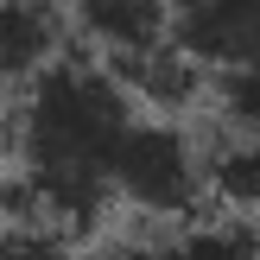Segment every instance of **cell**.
I'll return each instance as SVG.
<instances>
[{
    "mask_svg": "<svg viewBox=\"0 0 260 260\" xmlns=\"http://www.w3.org/2000/svg\"><path fill=\"white\" fill-rule=\"evenodd\" d=\"M140 121L146 108L121 70L83 45L13 89V222L63 241L102 235L114 210V165Z\"/></svg>",
    "mask_w": 260,
    "mask_h": 260,
    "instance_id": "obj_1",
    "label": "cell"
},
{
    "mask_svg": "<svg viewBox=\"0 0 260 260\" xmlns=\"http://www.w3.org/2000/svg\"><path fill=\"white\" fill-rule=\"evenodd\" d=\"M114 203L134 222H197L210 203V165H203V134H190L172 114H146L127 134L121 165H114Z\"/></svg>",
    "mask_w": 260,
    "mask_h": 260,
    "instance_id": "obj_2",
    "label": "cell"
},
{
    "mask_svg": "<svg viewBox=\"0 0 260 260\" xmlns=\"http://www.w3.org/2000/svg\"><path fill=\"white\" fill-rule=\"evenodd\" d=\"M95 260H260V229L241 216L210 222H140L127 235H108Z\"/></svg>",
    "mask_w": 260,
    "mask_h": 260,
    "instance_id": "obj_3",
    "label": "cell"
},
{
    "mask_svg": "<svg viewBox=\"0 0 260 260\" xmlns=\"http://www.w3.org/2000/svg\"><path fill=\"white\" fill-rule=\"evenodd\" d=\"M172 38L210 76L260 63V0H172Z\"/></svg>",
    "mask_w": 260,
    "mask_h": 260,
    "instance_id": "obj_4",
    "label": "cell"
},
{
    "mask_svg": "<svg viewBox=\"0 0 260 260\" xmlns=\"http://www.w3.org/2000/svg\"><path fill=\"white\" fill-rule=\"evenodd\" d=\"M63 51H76V25L63 0H7L0 7V63H7L13 89H25Z\"/></svg>",
    "mask_w": 260,
    "mask_h": 260,
    "instance_id": "obj_5",
    "label": "cell"
},
{
    "mask_svg": "<svg viewBox=\"0 0 260 260\" xmlns=\"http://www.w3.org/2000/svg\"><path fill=\"white\" fill-rule=\"evenodd\" d=\"M114 70H121V83L134 89V102L146 114H172V121H184L197 102H210V70H203L178 38L159 45V51H140V57L114 63Z\"/></svg>",
    "mask_w": 260,
    "mask_h": 260,
    "instance_id": "obj_6",
    "label": "cell"
},
{
    "mask_svg": "<svg viewBox=\"0 0 260 260\" xmlns=\"http://www.w3.org/2000/svg\"><path fill=\"white\" fill-rule=\"evenodd\" d=\"M203 165H210V203L222 216L260 222V134L210 127L203 134Z\"/></svg>",
    "mask_w": 260,
    "mask_h": 260,
    "instance_id": "obj_7",
    "label": "cell"
},
{
    "mask_svg": "<svg viewBox=\"0 0 260 260\" xmlns=\"http://www.w3.org/2000/svg\"><path fill=\"white\" fill-rule=\"evenodd\" d=\"M203 108L216 114V127H235V134H260V63L210 76V102H203Z\"/></svg>",
    "mask_w": 260,
    "mask_h": 260,
    "instance_id": "obj_8",
    "label": "cell"
},
{
    "mask_svg": "<svg viewBox=\"0 0 260 260\" xmlns=\"http://www.w3.org/2000/svg\"><path fill=\"white\" fill-rule=\"evenodd\" d=\"M7 260H70V241L51 235V229L13 222V229H7Z\"/></svg>",
    "mask_w": 260,
    "mask_h": 260,
    "instance_id": "obj_9",
    "label": "cell"
}]
</instances>
